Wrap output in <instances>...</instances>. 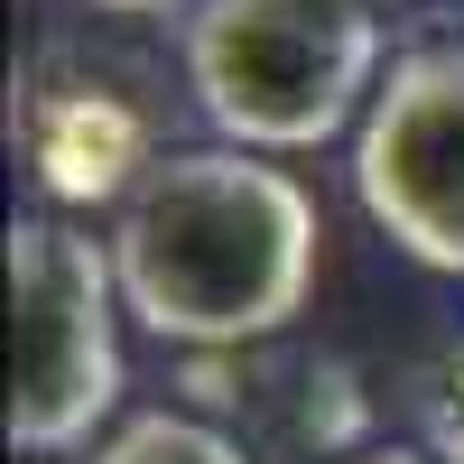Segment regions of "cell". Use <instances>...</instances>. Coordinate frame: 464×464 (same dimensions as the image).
<instances>
[{
  "label": "cell",
  "instance_id": "9",
  "mask_svg": "<svg viewBox=\"0 0 464 464\" xmlns=\"http://www.w3.org/2000/svg\"><path fill=\"white\" fill-rule=\"evenodd\" d=\"M343 464H437L428 446H362V455H343Z\"/></svg>",
  "mask_w": 464,
  "mask_h": 464
},
{
  "label": "cell",
  "instance_id": "5",
  "mask_svg": "<svg viewBox=\"0 0 464 464\" xmlns=\"http://www.w3.org/2000/svg\"><path fill=\"white\" fill-rule=\"evenodd\" d=\"M10 140L28 159V186L47 196V214L74 205H130V186L168 159L149 102L121 93V74H93L84 56H37L28 84L10 102Z\"/></svg>",
  "mask_w": 464,
  "mask_h": 464
},
{
  "label": "cell",
  "instance_id": "6",
  "mask_svg": "<svg viewBox=\"0 0 464 464\" xmlns=\"http://www.w3.org/2000/svg\"><path fill=\"white\" fill-rule=\"evenodd\" d=\"M93 464H251V455L232 428H214L196 409H140L93 446Z\"/></svg>",
  "mask_w": 464,
  "mask_h": 464
},
{
  "label": "cell",
  "instance_id": "1",
  "mask_svg": "<svg viewBox=\"0 0 464 464\" xmlns=\"http://www.w3.org/2000/svg\"><path fill=\"white\" fill-rule=\"evenodd\" d=\"M325 214L306 177L251 149H168L111 214V279L140 334L177 353H242L306 316Z\"/></svg>",
  "mask_w": 464,
  "mask_h": 464
},
{
  "label": "cell",
  "instance_id": "3",
  "mask_svg": "<svg viewBox=\"0 0 464 464\" xmlns=\"http://www.w3.org/2000/svg\"><path fill=\"white\" fill-rule=\"evenodd\" d=\"M121 279L74 214H10V446L28 464L84 455L121 409Z\"/></svg>",
  "mask_w": 464,
  "mask_h": 464
},
{
  "label": "cell",
  "instance_id": "2",
  "mask_svg": "<svg viewBox=\"0 0 464 464\" xmlns=\"http://www.w3.org/2000/svg\"><path fill=\"white\" fill-rule=\"evenodd\" d=\"M381 10L372 0H205L186 19V93L214 149L306 159L362 130L381 93Z\"/></svg>",
  "mask_w": 464,
  "mask_h": 464
},
{
  "label": "cell",
  "instance_id": "8",
  "mask_svg": "<svg viewBox=\"0 0 464 464\" xmlns=\"http://www.w3.org/2000/svg\"><path fill=\"white\" fill-rule=\"evenodd\" d=\"M428 455H437V464H464V409L437 418V446H428Z\"/></svg>",
  "mask_w": 464,
  "mask_h": 464
},
{
  "label": "cell",
  "instance_id": "4",
  "mask_svg": "<svg viewBox=\"0 0 464 464\" xmlns=\"http://www.w3.org/2000/svg\"><path fill=\"white\" fill-rule=\"evenodd\" d=\"M353 196L400 260L464 279V37L391 56L353 130Z\"/></svg>",
  "mask_w": 464,
  "mask_h": 464
},
{
  "label": "cell",
  "instance_id": "7",
  "mask_svg": "<svg viewBox=\"0 0 464 464\" xmlns=\"http://www.w3.org/2000/svg\"><path fill=\"white\" fill-rule=\"evenodd\" d=\"M84 10H102V19H196L205 0H84Z\"/></svg>",
  "mask_w": 464,
  "mask_h": 464
}]
</instances>
